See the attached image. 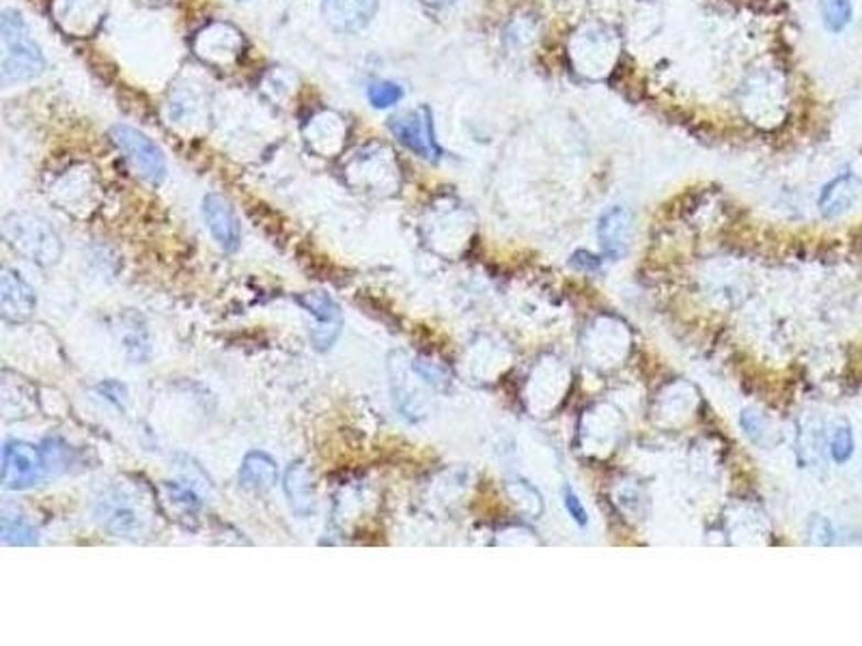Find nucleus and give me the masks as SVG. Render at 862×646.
Here are the masks:
<instances>
[{
  "label": "nucleus",
  "mask_w": 862,
  "mask_h": 646,
  "mask_svg": "<svg viewBox=\"0 0 862 646\" xmlns=\"http://www.w3.org/2000/svg\"><path fill=\"white\" fill-rule=\"evenodd\" d=\"M96 517L114 537L141 538L154 528L152 502L128 484H114L98 500Z\"/></svg>",
  "instance_id": "f03ea898"
},
{
  "label": "nucleus",
  "mask_w": 862,
  "mask_h": 646,
  "mask_svg": "<svg viewBox=\"0 0 862 646\" xmlns=\"http://www.w3.org/2000/svg\"><path fill=\"white\" fill-rule=\"evenodd\" d=\"M323 18L339 33H358L376 15L377 0H323Z\"/></svg>",
  "instance_id": "f8f14e48"
},
{
  "label": "nucleus",
  "mask_w": 862,
  "mask_h": 646,
  "mask_svg": "<svg viewBox=\"0 0 862 646\" xmlns=\"http://www.w3.org/2000/svg\"><path fill=\"white\" fill-rule=\"evenodd\" d=\"M110 141L123 154V158L130 162L136 175H141L150 183L164 181L166 160L161 147L152 138L130 125H114L110 127Z\"/></svg>",
  "instance_id": "39448f33"
},
{
  "label": "nucleus",
  "mask_w": 862,
  "mask_h": 646,
  "mask_svg": "<svg viewBox=\"0 0 862 646\" xmlns=\"http://www.w3.org/2000/svg\"><path fill=\"white\" fill-rule=\"evenodd\" d=\"M244 48V37L242 33L231 26V24H222L216 22L210 24L208 29H203L197 40H195V51L197 54L214 65H229L233 63Z\"/></svg>",
  "instance_id": "1a4fd4ad"
},
{
  "label": "nucleus",
  "mask_w": 862,
  "mask_h": 646,
  "mask_svg": "<svg viewBox=\"0 0 862 646\" xmlns=\"http://www.w3.org/2000/svg\"><path fill=\"white\" fill-rule=\"evenodd\" d=\"M203 218L208 222V229L216 240V244L224 253H233L240 246L242 233H240V222L235 218L233 208L229 205L226 199L218 194H208L203 199Z\"/></svg>",
  "instance_id": "9b49d317"
},
{
  "label": "nucleus",
  "mask_w": 862,
  "mask_h": 646,
  "mask_svg": "<svg viewBox=\"0 0 862 646\" xmlns=\"http://www.w3.org/2000/svg\"><path fill=\"white\" fill-rule=\"evenodd\" d=\"M37 307L33 287L11 269H2L0 276V313L4 322H26Z\"/></svg>",
  "instance_id": "9d476101"
},
{
  "label": "nucleus",
  "mask_w": 862,
  "mask_h": 646,
  "mask_svg": "<svg viewBox=\"0 0 862 646\" xmlns=\"http://www.w3.org/2000/svg\"><path fill=\"white\" fill-rule=\"evenodd\" d=\"M51 477L48 461L42 446L9 439L2 446V487L22 491Z\"/></svg>",
  "instance_id": "20e7f679"
},
{
  "label": "nucleus",
  "mask_w": 862,
  "mask_h": 646,
  "mask_svg": "<svg viewBox=\"0 0 862 646\" xmlns=\"http://www.w3.org/2000/svg\"><path fill=\"white\" fill-rule=\"evenodd\" d=\"M813 526H815V535H813V541L815 543H819V545H830L832 543V528H830V524L826 522V520H821V517H817L815 522H813Z\"/></svg>",
  "instance_id": "393cba45"
},
{
  "label": "nucleus",
  "mask_w": 862,
  "mask_h": 646,
  "mask_svg": "<svg viewBox=\"0 0 862 646\" xmlns=\"http://www.w3.org/2000/svg\"><path fill=\"white\" fill-rule=\"evenodd\" d=\"M393 136L406 145L410 152L419 154L426 160H435L440 156V147L433 136V119L430 108H417L401 112L388 121Z\"/></svg>",
  "instance_id": "423d86ee"
},
{
  "label": "nucleus",
  "mask_w": 862,
  "mask_h": 646,
  "mask_svg": "<svg viewBox=\"0 0 862 646\" xmlns=\"http://www.w3.org/2000/svg\"><path fill=\"white\" fill-rule=\"evenodd\" d=\"M285 493L298 515H309L316 506V479L302 461L294 464L285 475Z\"/></svg>",
  "instance_id": "dca6fc26"
},
{
  "label": "nucleus",
  "mask_w": 862,
  "mask_h": 646,
  "mask_svg": "<svg viewBox=\"0 0 862 646\" xmlns=\"http://www.w3.org/2000/svg\"><path fill=\"white\" fill-rule=\"evenodd\" d=\"M2 543L4 545H35L37 533L22 520H11L9 515L2 517Z\"/></svg>",
  "instance_id": "aec40b11"
},
{
  "label": "nucleus",
  "mask_w": 862,
  "mask_h": 646,
  "mask_svg": "<svg viewBox=\"0 0 862 646\" xmlns=\"http://www.w3.org/2000/svg\"><path fill=\"white\" fill-rule=\"evenodd\" d=\"M298 304L318 320V325L311 330V341L318 349H330L341 334L343 320L336 302L325 291H311L298 298Z\"/></svg>",
  "instance_id": "0eeeda50"
},
{
  "label": "nucleus",
  "mask_w": 862,
  "mask_h": 646,
  "mask_svg": "<svg viewBox=\"0 0 862 646\" xmlns=\"http://www.w3.org/2000/svg\"><path fill=\"white\" fill-rule=\"evenodd\" d=\"M632 229H634L632 212L621 205H617L601 215L599 224H597V237H599L604 253L612 259H619L632 240Z\"/></svg>",
  "instance_id": "ddd939ff"
},
{
  "label": "nucleus",
  "mask_w": 862,
  "mask_h": 646,
  "mask_svg": "<svg viewBox=\"0 0 862 646\" xmlns=\"http://www.w3.org/2000/svg\"><path fill=\"white\" fill-rule=\"evenodd\" d=\"M419 2L433 7V9H442V7H451L455 0H419Z\"/></svg>",
  "instance_id": "a878e982"
},
{
  "label": "nucleus",
  "mask_w": 862,
  "mask_h": 646,
  "mask_svg": "<svg viewBox=\"0 0 862 646\" xmlns=\"http://www.w3.org/2000/svg\"><path fill=\"white\" fill-rule=\"evenodd\" d=\"M278 481V466L264 450H251L240 468V484L251 491H268Z\"/></svg>",
  "instance_id": "f3484780"
},
{
  "label": "nucleus",
  "mask_w": 862,
  "mask_h": 646,
  "mask_svg": "<svg viewBox=\"0 0 862 646\" xmlns=\"http://www.w3.org/2000/svg\"><path fill=\"white\" fill-rule=\"evenodd\" d=\"M107 15V0H54V18L63 31L87 37Z\"/></svg>",
  "instance_id": "6e6552de"
},
{
  "label": "nucleus",
  "mask_w": 862,
  "mask_h": 646,
  "mask_svg": "<svg viewBox=\"0 0 862 646\" xmlns=\"http://www.w3.org/2000/svg\"><path fill=\"white\" fill-rule=\"evenodd\" d=\"M821 15L828 31L841 33L852 20V0H824Z\"/></svg>",
  "instance_id": "a211bd4d"
},
{
  "label": "nucleus",
  "mask_w": 862,
  "mask_h": 646,
  "mask_svg": "<svg viewBox=\"0 0 862 646\" xmlns=\"http://www.w3.org/2000/svg\"><path fill=\"white\" fill-rule=\"evenodd\" d=\"M305 136H307V143L316 152L332 154V152L341 149L343 138L347 136V127L339 114L323 110L311 119V123L305 130Z\"/></svg>",
  "instance_id": "4468645a"
},
{
  "label": "nucleus",
  "mask_w": 862,
  "mask_h": 646,
  "mask_svg": "<svg viewBox=\"0 0 862 646\" xmlns=\"http://www.w3.org/2000/svg\"><path fill=\"white\" fill-rule=\"evenodd\" d=\"M563 502H565V509H567V513H570V517L578 524V526H587L589 524V515H587V509L583 506V502H581V498L576 495V491L572 489V487H565V493H563Z\"/></svg>",
  "instance_id": "4be33fe9"
},
{
  "label": "nucleus",
  "mask_w": 862,
  "mask_h": 646,
  "mask_svg": "<svg viewBox=\"0 0 862 646\" xmlns=\"http://www.w3.org/2000/svg\"><path fill=\"white\" fill-rule=\"evenodd\" d=\"M859 192H861V181L852 172H843L821 190L819 212L826 218L846 214L859 199Z\"/></svg>",
  "instance_id": "2eb2a0df"
},
{
  "label": "nucleus",
  "mask_w": 862,
  "mask_h": 646,
  "mask_svg": "<svg viewBox=\"0 0 862 646\" xmlns=\"http://www.w3.org/2000/svg\"><path fill=\"white\" fill-rule=\"evenodd\" d=\"M570 264L576 269H583V271H597L599 266H601V259L597 255L587 253V250H578V253L572 255Z\"/></svg>",
  "instance_id": "b1692460"
},
{
  "label": "nucleus",
  "mask_w": 862,
  "mask_h": 646,
  "mask_svg": "<svg viewBox=\"0 0 862 646\" xmlns=\"http://www.w3.org/2000/svg\"><path fill=\"white\" fill-rule=\"evenodd\" d=\"M742 427L744 431L749 433V437L756 442V444H767V431H765V425H763V421H761V416L759 414H754V412H744L742 414Z\"/></svg>",
  "instance_id": "5701e85b"
},
{
  "label": "nucleus",
  "mask_w": 862,
  "mask_h": 646,
  "mask_svg": "<svg viewBox=\"0 0 862 646\" xmlns=\"http://www.w3.org/2000/svg\"><path fill=\"white\" fill-rule=\"evenodd\" d=\"M4 242L37 266H54L60 259L63 246L48 220L33 214H9L2 220Z\"/></svg>",
  "instance_id": "7ed1b4c3"
},
{
  "label": "nucleus",
  "mask_w": 862,
  "mask_h": 646,
  "mask_svg": "<svg viewBox=\"0 0 862 646\" xmlns=\"http://www.w3.org/2000/svg\"><path fill=\"white\" fill-rule=\"evenodd\" d=\"M852 455H854V433L846 421H841L830 437V457L835 459V464L843 466L852 459Z\"/></svg>",
  "instance_id": "6ab92c4d"
},
{
  "label": "nucleus",
  "mask_w": 862,
  "mask_h": 646,
  "mask_svg": "<svg viewBox=\"0 0 862 646\" xmlns=\"http://www.w3.org/2000/svg\"><path fill=\"white\" fill-rule=\"evenodd\" d=\"M0 40H2V63L0 78L2 85H18L37 78L46 69V58L31 37L24 18L18 11L4 9L0 18Z\"/></svg>",
  "instance_id": "f257e3e1"
},
{
  "label": "nucleus",
  "mask_w": 862,
  "mask_h": 646,
  "mask_svg": "<svg viewBox=\"0 0 862 646\" xmlns=\"http://www.w3.org/2000/svg\"><path fill=\"white\" fill-rule=\"evenodd\" d=\"M369 102L374 108H390L401 102L404 89L390 80H377L369 87Z\"/></svg>",
  "instance_id": "412c9836"
}]
</instances>
